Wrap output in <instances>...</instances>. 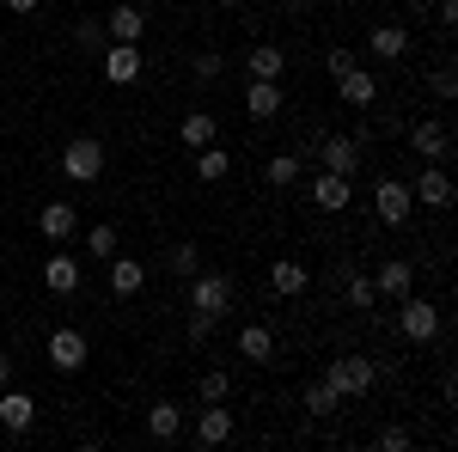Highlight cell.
<instances>
[{"instance_id": "6", "label": "cell", "mask_w": 458, "mask_h": 452, "mask_svg": "<svg viewBox=\"0 0 458 452\" xmlns=\"http://www.w3.org/2000/svg\"><path fill=\"white\" fill-rule=\"evenodd\" d=\"M410 196H416V209H453V172L446 166H434V159H422V172H416V183H410Z\"/></svg>"}, {"instance_id": "37", "label": "cell", "mask_w": 458, "mask_h": 452, "mask_svg": "<svg viewBox=\"0 0 458 452\" xmlns=\"http://www.w3.org/2000/svg\"><path fill=\"white\" fill-rule=\"evenodd\" d=\"M349 68H354V49H324V73L330 80H343Z\"/></svg>"}, {"instance_id": "7", "label": "cell", "mask_w": 458, "mask_h": 452, "mask_svg": "<svg viewBox=\"0 0 458 452\" xmlns=\"http://www.w3.org/2000/svg\"><path fill=\"white\" fill-rule=\"evenodd\" d=\"M312 153H318V166H324V172H336V177H354L360 166H367V159H360V141H354V135H318Z\"/></svg>"}, {"instance_id": "13", "label": "cell", "mask_w": 458, "mask_h": 452, "mask_svg": "<svg viewBox=\"0 0 458 452\" xmlns=\"http://www.w3.org/2000/svg\"><path fill=\"white\" fill-rule=\"evenodd\" d=\"M0 428H6V434H31V428H37L31 391H13V385H0Z\"/></svg>"}, {"instance_id": "9", "label": "cell", "mask_w": 458, "mask_h": 452, "mask_svg": "<svg viewBox=\"0 0 458 452\" xmlns=\"http://www.w3.org/2000/svg\"><path fill=\"white\" fill-rule=\"evenodd\" d=\"M410 147H416V159H434V166H446V153H453V129H446L440 116H422V123L410 129Z\"/></svg>"}, {"instance_id": "42", "label": "cell", "mask_w": 458, "mask_h": 452, "mask_svg": "<svg viewBox=\"0 0 458 452\" xmlns=\"http://www.w3.org/2000/svg\"><path fill=\"white\" fill-rule=\"evenodd\" d=\"M410 13H416V19H434V0H410Z\"/></svg>"}, {"instance_id": "36", "label": "cell", "mask_w": 458, "mask_h": 452, "mask_svg": "<svg viewBox=\"0 0 458 452\" xmlns=\"http://www.w3.org/2000/svg\"><path fill=\"white\" fill-rule=\"evenodd\" d=\"M373 447H379V452H410V447H416V434H410V428H379Z\"/></svg>"}, {"instance_id": "28", "label": "cell", "mask_w": 458, "mask_h": 452, "mask_svg": "<svg viewBox=\"0 0 458 452\" xmlns=\"http://www.w3.org/2000/svg\"><path fill=\"white\" fill-rule=\"evenodd\" d=\"M245 73H250V80H282V73H287V55L276 49V43H257V49L245 55Z\"/></svg>"}, {"instance_id": "23", "label": "cell", "mask_w": 458, "mask_h": 452, "mask_svg": "<svg viewBox=\"0 0 458 452\" xmlns=\"http://www.w3.org/2000/svg\"><path fill=\"white\" fill-rule=\"evenodd\" d=\"M239 354L257 361V367H269V361H276V330H269V324H245V330H239Z\"/></svg>"}, {"instance_id": "14", "label": "cell", "mask_w": 458, "mask_h": 452, "mask_svg": "<svg viewBox=\"0 0 458 452\" xmlns=\"http://www.w3.org/2000/svg\"><path fill=\"white\" fill-rule=\"evenodd\" d=\"M43 287L49 294H80V257L73 251H49L43 257Z\"/></svg>"}, {"instance_id": "31", "label": "cell", "mask_w": 458, "mask_h": 452, "mask_svg": "<svg viewBox=\"0 0 458 452\" xmlns=\"http://www.w3.org/2000/svg\"><path fill=\"white\" fill-rule=\"evenodd\" d=\"M105 19H80V25H73V49H80V55H105Z\"/></svg>"}, {"instance_id": "8", "label": "cell", "mask_w": 458, "mask_h": 452, "mask_svg": "<svg viewBox=\"0 0 458 452\" xmlns=\"http://www.w3.org/2000/svg\"><path fill=\"white\" fill-rule=\"evenodd\" d=\"M98 68H105L110 86H135V80L147 73V55H141V43H105Z\"/></svg>"}, {"instance_id": "39", "label": "cell", "mask_w": 458, "mask_h": 452, "mask_svg": "<svg viewBox=\"0 0 458 452\" xmlns=\"http://www.w3.org/2000/svg\"><path fill=\"white\" fill-rule=\"evenodd\" d=\"M208 337H214V318H202V312H190V343L202 348V343H208Z\"/></svg>"}, {"instance_id": "38", "label": "cell", "mask_w": 458, "mask_h": 452, "mask_svg": "<svg viewBox=\"0 0 458 452\" xmlns=\"http://www.w3.org/2000/svg\"><path fill=\"white\" fill-rule=\"evenodd\" d=\"M458 92V73L453 68H434V98H440V105H446V98H453Z\"/></svg>"}, {"instance_id": "24", "label": "cell", "mask_w": 458, "mask_h": 452, "mask_svg": "<svg viewBox=\"0 0 458 452\" xmlns=\"http://www.w3.org/2000/svg\"><path fill=\"white\" fill-rule=\"evenodd\" d=\"M196 440H202V447H220V440H233V410H226V404H208V410L196 416Z\"/></svg>"}, {"instance_id": "41", "label": "cell", "mask_w": 458, "mask_h": 452, "mask_svg": "<svg viewBox=\"0 0 458 452\" xmlns=\"http://www.w3.org/2000/svg\"><path fill=\"white\" fill-rule=\"evenodd\" d=\"M282 13H287V19H300V13H312V0H282Z\"/></svg>"}, {"instance_id": "11", "label": "cell", "mask_w": 458, "mask_h": 452, "mask_svg": "<svg viewBox=\"0 0 458 452\" xmlns=\"http://www.w3.org/2000/svg\"><path fill=\"white\" fill-rule=\"evenodd\" d=\"M336 98H343L349 110H373V105H379V73L354 62V68L343 73V80H336Z\"/></svg>"}, {"instance_id": "40", "label": "cell", "mask_w": 458, "mask_h": 452, "mask_svg": "<svg viewBox=\"0 0 458 452\" xmlns=\"http://www.w3.org/2000/svg\"><path fill=\"white\" fill-rule=\"evenodd\" d=\"M0 6H6V13H19V19H31V13L43 6V0H0Z\"/></svg>"}, {"instance_id": "10", "label": "cell", "mask_w": 458, "mask_h": 452, "mask_svg": "<svg viewBox=\"0 0 458 452\" xmlns=\"http://www.w3.org/2000/svg\"><path fill=\"white\" fill-rule=\"evenodd\" d=\"M86 354H92V348H86V337H80L73 324L49 330V367H55V373H80V367H86Z\"/></svg>"}, {"instance_id": "21", "label": "cell", "mask_w": 458, "mask_h": 452, "mask_svg": "<svg viewBox=\"0 0 458 452\" xmlns=\"http://www.w3.org/2000/svg\"><path fill=\"white\" fill-rule=\"evenodd\" d=\"M336 281H343V300H349L354 312H373V300H379V287H373V276H360L354 263H336Z\"/></svg>"}, {"instance_id": "43", "label": "cell", "mask_w": 458, "mask_h": 452, "mask_svg": "<svg viewBox=\"0 0 458 452\" xmlns=\"http://www.w3.org/2000/svg\"><path fill=\"white\" fill-rule=\"evenodd\" d=\"M0 385H13V354H0Z\"/></svg>"}, {"instance_id": "44", "label": "cell", "mask_w": 458, "mask_h": 452, "mask_svg": "<svg viewBox=\"0 0 458 452\" xmlns=\"http://www.w3.org/2000/svg\"><path fill=\"white\" fill-rule=\"evenodd\" d=\"M220 6H226V13H233V6H245V0H220Z\"/></svg>"}, {"instance_id": "25", "label": "cell", "mask_w": 458, "mask_h": 452, "mask_svg": "<svg viewBox=\"0 0 458 452\" xmlns=\"http://www.w3.org/2000/svg\"><path fill=\"white\" fill-rule=\"evenodd\" d=\"M177 141H183V147L196 153V147H208V141H220V123H214L208 110H190V116L177 123Z\"/></svg>"}, {"instance_id": "20", "label": "cell", "mask_w": 458, "mask_h": 452, "mask_svg": "<svg viewBox=\"0 0 458 452\" xmlns=\"http://www.w3.org/2000/svg\"><path fill=\"white\" fill-rule=\"evenodd\" d=\"M141 287H147V263H135V257L116 251V257H110V294H116V300H135Z\"/></svg>"}, {"instance_id": "4", "label": "cell", "mask_w": 458, "mask_h": 452, "mask_svg": "<svg viewBox=\"0 0 458 452\" xmlns=\"http://www.w3.org/2000/svg\"><path fill=\"white\" fill-rule=\"evenodd\" d=\"M397 330H403V337H410V343H434V337H440V306H434V300H416V294H403V300H397Z\"/></svg>"}, {"instance_id": "12", "label": "cell", "mask_w": 458, "mask_h": 452, "mask_svg": "<svg viewBox=\"0 0 458 452\" xmlns=\"http://www.w3.org/2000/svg\"><path fill=\"white\" fill-rule=\"evenodd\" d=\"M312 202H318V214H343V209L354 202V177H336V172H324V166H318Z\"/></svg>"}, {"instance_id": "5", "label": "cell", "mask_w": 458, "mask_h": 452, "mask_svg": "<svg viewBox=\"0 0 458 452\" xmlns=\"http://www.w3.org/2000/svg\"><path fill=\"white\" fill-rule=\"evenodd\" d=\"M373 214H379L386 226H410V214H416L410 183H403V177H379V183H373Z\"/></svg>"}, {"instance_id": "29", "label": "cell", "mask_w": 458, "mask_h": 452, "mask_svg": "<svg viewBox=\"0 0 458 452\" xmlns=\"http://www.w3.org/2000/svg\"><path fill=\"white\" fill-rule=\"evenodd\" d=\"M336 410H343V391H336V385H330V380H318V385H306V416H318V422H330V416H336Z\"/></svg>"}, {"instance_id": "35", "label": "cell", "mask_w": 458, "mask_h": 452, "mask_svg": "<svg viewBox=\"0 0 458 452\" xmlns=\"http://www.w3.org/2000/svg\"><path fill=\"white\" fill-rule=\"evenodd\" d=\"M196 391H202V404H226V397H233V380H226V367H208Z\"/></svg>"}, {"instance_id": "32", "label": "cell", "mask_w": 458, "mask_h": 452, "mask_svg": "<svg viewBox=\"0 0 458 452\" xmlns=\"http://www.w3.org/2000/svg\"><path fill=\"white\" fill-rule=\"evenodd\" d=\"M263 177H269V190H287V183H300V153H276V159L263 166Z\"/></svg>"}, {"instance_id": "18", "label": "cell", "mask_w": 458, "mask_h": 452, "mask_svg": "<svg viewBox=\"0 0 458 452\" xmlns=\"http://www.w3.org/2000/svg\"><path fill=\"white\" fill-rule=\"evenodd\" d=\"M147 434H153L159 447H172L177 434H183V410H177L172 397H153V404H147Z\"/></svg>"}, {"instance_id": "17", "label": "cell", "mask_w": 458, "mask_h": 452, "mask_svg": "<svg viewBox=\"0 0 458 452\" xmlns=\"http://www.w3.org/2000/svg\"><path fill=\"white\" fill-rule=\"evenodd\" d=\"M105 37H110V43H141V37H147V13H141V6H129V0L110 6V13H105Z\"/></svg>"}, {"instance_id": "27", "label": "cell", "mask_w": 458, "mask_h": 452, "mask_svg": "<svg viewBox=\"0 0 458 452\" xmlns=\"http://www.w3.org/2000/svg\"><path fill=\"white\" fill-rule=\"evenodd\" d=\"M190 172L202 177V183H220V177L233 172V153H226L220 141H208V147H196V166H190Z\"/></svg>"}, {"instance_id": "26", "label": "cell", "mask_w": 458, "mask_h": 452, "mask_svg": "<svg viewBox=\"0 0 458 452\" xmlns=\"http://www.w3.org/2000/svg\"><path fill=\"white\" fill-rule=\"evenodd\" d=\"M367 43H373L379 62H403V55H410V31H403V25H373Z\"/></svg>"}, {"instance_id": "16", "label": "cell", "mask_w": 458, "mask_h": 452, "mask_svg": "<svg viewBox=\"0 0 458 452\" xmlns=\"http://www.w3.org/2000/svg\"><path fill=\"white\" fill-rule=\"evenodd\" d=\"M37 233H43V239H73V233H80V209H73V202H43V209H37Z\"/></svg>"}, {"instance_id": "1", "label": "cell", "mask_w": 458, "mask_h": 452, "mask_svg": "<svg viewBox=\"0 0 458 452\" xmlns=\"http://www.w3.org/2000/svg\"><path fill=\"white\" fill-rule=\"evenodd\" d=\"M324 380L336 385L343 397H367V391L379 385V361H373V354H336V361L324 367Z\"/></svg>"}, {"instance_id": "22", "label": "cell", "mask_w": 458, "mask_h": 452, "mask_svg": "<svg viewBox=\"0 0 458 452\" xmlns=\"http://www.w3.org/2000/svg\"><path fill=\"white\" fill-rule=\"evenodd\" d=\"M245 110L257 116V123H276V116H282V80H250Z\"/></svg>"}, {"instance_id": "33", "label": "cell", "mask_w": 458, "mask_h": 452, "mask_svg": "<svg viewBox=\"0 0 458 452\" xmlns=\"http://www.w3.org/2000/svg\"><path fill=\"white\" fill-rule=\"evenodd\" d=\"M190 73H196L202 86H214V80L226 73V55H220V49H196V55H190Z\"/></svg>"}, {"instance_id": "34", "label": "cell", "mask_w": 458, "mask_h": 452, "mask_svg": "<svg viewBox=\"0 0 458 452\" xmlns=\"http://www.w3.org/2000/svg\"><path fill=\"white\" fill-rule=\"evenodd\" d=\"M165 263H172V276H177V281H190L196 269H202V251L183 239V244H172V257H165Z\"/></svg>"}, {"instance_id": "15", "label": "cell", "mask_w": 458, "mask_h": 452, "mask_svg": "<svg viewBox=\"0 0 458 452\" xmlns=\"http://www.w3.org/2000/svg\"><path fill=\"white\" fill-rule=\"evenodd\" d=\"M373 287H379V300H403V294H416V263H403V257H391L373 269Z\"/></svg>"}, {"instance_id": "19", "label": "cell", "mask_w": 458, "mask_h": 452, "mask_svg": "<svg viewBox=\"0 0 458 452\" xmlns=\"http://www.w3.org/2000/svg\"><path fill=\"white\" fill-rule=\"evenodd\" d=\"M269 287H276L282 300H300V294L312 287V269H306V263H293V257H276V263H269Z\"/></svg>"}, {"instance_id": "2", "label": "cell", "mask_w": 458, "mask_h": 452, "mask_svg": "<svg viewBox=\"0 0 458 452\" xmlns=\"http://www.w3.org/2000/svg\"><path fill=\"white\" fill-rule=\"evenodd\" d=\"M62 177H68V183H98V177H105V141L73 135L68 147H62Z\"/></svg>"}, {"instance_id": "3", "label": "cell", "mask_w": 458, "mask_h": 452, "mask_svg": "<svg viewBox=\"0 0 458 452\" xmlns=\"http://www.w3.org/2000/svg\"><path fill=\"white\" fill-rule=\"evenodd\" d=\"M226 300H233V276L226 269H196L190 276V312H202V318H226Z\"/></svg>"}, {"instance_id": "30", "label": "cell", "mask_w": 458, "mask_h": 452, "mask_svg": "<svg viewBox=\"0 0 458 452\" xmlns=\"http://www.w3.org/2000/svg\"><path fill=\"white\" fill-rule=\"evenodd\" d=\"M116 251H123V239H116V226H92V233H86V257H92V263H110V257H116Z\"/></svg>"}]
</instances>
